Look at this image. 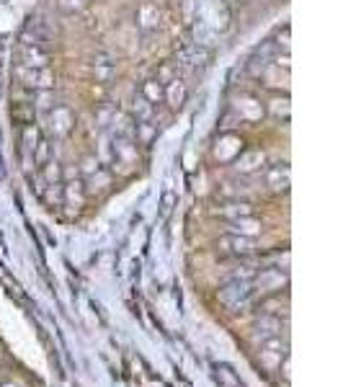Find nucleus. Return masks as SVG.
I'll use <instances>...</instances> for the list:
<instances>
[{
    "label": "nucleus",
    "instance_id": "12",
    "mask_svg": "<svg viewBox=\"0 0 343 387\" xmlns=\"http://www.w3.org/2000/svg\"><path fill=\"white\" fill-rule=\"evenodd\" d=\"M230 233H235V235H248V238L258 235L261 233V219H256L253 214L230 219Z\"/></svg>",
    "mask_w": 343,
    "mask_h": 387
},
{
    "label": "nucleus",
    "instance_id": "15",
    "mask_svg": "<svg viewBox=\"0 0 343 387\" xmlns=\"http://www.w3.org/2000/svg\"><path fill=\"white\" fill-rule=\"evenodd\" d=\"M217 212L227 219H238V217H248V214H253V207H250L248 202H227V204H222Z\"/></svg>",
    "mask_w": 343,
    "mask_h": 387
},
{
    "label": "nucleus",
    "instance_id": "18",
    "mask_svg": "<svg viewBox=\"0 0 343 387\" xmlns=\"http://www.w3.org/2000/svg\"><path fill=\"white\" fill-rule=\"evenodd\" d=\"M268 111H271V117L276 119V122H289V98L284 96V98H274V101L268 103Z\"/></svg>",
    "mask_w": 343,
    "mask_h": 387
},
{
    "label": "nucleus",
    "instance_id": "19",
    "mask_svg": "<svg viewBox=\"0 0 343 387\" xmlns=\"http://www.w3.org/2000/svg\"><path fill=\"white\" fill-rule=\"evenodd\" d=\"M44 184L47 186H54V184H62V168L60 163H54V160H49V163H44Z\"/></svg>",
    "mask_w": 343,
    "mask_h": 387
},
{
    "label": "nucleus",
    "instance_id": "20",
    "mask_svg": "<svg viewBox=\"0 0 343 387\" xmlns=\"http://www.w3.org/2000/svg\"><path fill=\"white\" fill-rule=\"evenodd\" d=\"M34 163L36 166H44V163H49V143L47 140H39V145L34 147Z\"/></svg>",
    "mask_w": 343,
    "mask_h": 387
},
{
    "label": "nucleus",
    "instance_id": "21",
    "mask_svg": "<svg viewBox=\"0 0 343 387\" xmlns=\"http://www.w3.org/2000/svg\"><path fill=\"white\" fill-rule=\"evenodd\" d=\"M112 75H114V68L109 62H98V65H96V80H98V83H106Z\"/></svg>",
    "mask_w": 343,
    "mask_h": 387
},
{
    "label": "nucleus",
    "instance_id": "13",
    "mask_svg": "<svg viewBox=\"0 0 343 387\" xmlns=\"http://www.w3.org/2000/svg\"><path fill=\"white\" fill-rule=\"evenodd\" d=\"M137 24L142 31H153L155 26L160 24V10H158V6L145 3V6L137 10Z\"/></svg>",
    "mask_w": 343,
    "mask_h": 387
},
{
    "label": "nucleus",
    "instance_id": "14",
    "mask_svg": "<svg viewBox=\"0 0 343 387\" xmlns=\"http://www.w3.org/2000/svg\"><path fill=\"white\" fill-rule=\"evenodd\" d=\"M86 202V194H83V184L80 181H70L68 186H62V204H75L77 207H83Z\"/></svg>",
    "mask_w": 343,
    "mask_h": 387
},
{
    "label": "nucleus",
    "instance_id": "5",
    "mask_svg": "<svg viewBox=\"0 0 343 387\" xmlns=\"http://www.w3.org/2000/svg\"><path fill=\"white\" fill-rule=\"evenodd\" d=\"M287 356V344L282 341V336H271L261 341V364L264 367H282V359Z\"/></svg>",
    "mask_w": 343,
    "mask_h": 387
},
{
    "label": "nucleus",
    "instance_id": "2",
    "mask_svg": "<svg viewBox=\"0 0 343 387\" xmlns=\"http://www.w3.org/2000/svg\"><path fill=\"white\" fill-rule=\"evenodd\" d=\"M21 65L26 68H49V52L44 50L39 36H21Z\"/></svg>",
    "mask_w": 343,
    "mask_h": 387
},
{
    "label": "nucleus",
    "instance_id": "16",
    "mask_svg": "<svg viewBox=\"0 0 343 387\" xmlns=\"http://www.w3.org/2000/svg\"><path fill=\"white\" fill-rule=\"evenodd\" d=\"M39 126L34 124V122H29V124H24V129H21V145H24L26 152H34V147L39 145Z\"/></svg>",
    "mask_w": 343,
    "mask_h": 387
},
{
    "label": "nucleus",
    "instance_id": "1",
    "mask_svg": "<svg viewBox=\"0 0 343 387\" xmlns=\"http://www.w3.org/2000/svg\"><path fill=\"white\" fill-rule=\"evenodd\" d=\"M256 292V286H253V279H230L227 284L220 289V302L227 305L230 310H241L245 305L250 302V297Z\"/></svg>",
    "mask_w": 343,
    "mask_h": 387
},
{
    "label": "nucleus",
    "instance_id": "17",
    "mask_svg": "<svg viewBox=\"0 0 343 387\" xmlns=\"http://www.w3.org/2000/svg\"><path fill=\"white\" fill-rule=\"evenodd\" d=\"M54 6L62 16H75V13H83L88 8V0H54Z\"/></svg>",
    "mask_w": 343,
    "mask_h": 387
},
{
    "label": "nucleus",
    "instance_id": "10",
    "mask_svg": "<svg viewBox=\"0 0 343 387\" xmlns=\"http://www.w3.org/2000/svg\"><path fill=\"white\" fill-rule=\"evenodd\" d=\"M49 119H52V129H54V135H68L70 129H73V114H70L68 106H54Z\"/></svg>",
    "mask_w": 343,
    "mask_h": 387
},
{
    "label": "nucleus",
    "instance_id": "3",
    "mask_svg": "<svg viewBox=\"0 0 343 387\" xmlns=\"http://www.w3.org/2000/svg\"><path fill=\"white\" fill-rule=\"evenodd\" d=\"M220 251L227 253V256H235V258H248V256H253V253L258 251V245L253 238L248 235H235V233H230V235H222L220 238Z\"/></svg>",
    "mask_w": 343,
    "mask_h": 387
},
{
    "label": "nucleus",
    "instance_id": "9",
    "mask_svg": "<svg viewBox=\"0 0 343 387\" xmlns=\"http://www.w3.org/2000/svg\"><path fill=\"white\" fill-rule=\"evenodd\" d=\"M139 96L145 98L150 106H160V103L165 101V85L158 80V78H153V80H145L142 83V88H139Z\"/></svg>",
    "mask_w": 343,
    "mask_h": 387
},
{
    "label": "nucleus",
    "instance_id": "6",
    "mask_svg": "<svg viewBox=\"0 0 343 387\" xmlns=\"http://www.w3.org/2000/svg\"><path fill=\"white\" fill-rule=\"evenodd\" d=\"M220 145H224L222 150L215 147V160H220V163H232V160L238 158V152L245 147V143H243V137L238 132H222L220 135Z\"/></svg>",
    "mask_w": 343,
    "mask_h": 387
},
{
    "label": "nucleus",
    "instance_id": "4",
    "mask_svg": "<svg viewBox=\"0 0 343 387\" xmlns=\"http://www.w3.org/2000/svg\"><path fill=\"white\" fill-rule=\"evenodd\" d=\"M232 166H235L238 173L250 176V173H256V170H261L266 166V152L261 150V147H243L238 152V158L232 160Z\"/></svg>",
    "mask_w": 343,
    "mask_h": 387
},
{
    "label": "nucleus",
    "instance_id": "7",
    "mask_svg": "<svg viewBox=\"0 0 343 387\" xmlns=\"http://www.w3.org/2000/svg\"><path fill=\"white\" fill-rule=\"evenodd\" d=\"M264 181H266L268 189L284 191V189L289 186V168H287V163H274V166H268L266 173H264Z\"/></svg>",
    "mask_w": 343,
    "mask_h": 387
},
{
    "label": "nucleus",
    "instance_id": "8",
    "mask_svg": "<svg viewBox=\"0 0 343 387\" xmlns=\"http://www.w3.org/2000/svg\"><path fill=\"white\" fill-rule=\"evenodd\" d=\"M284 284H287V277L282 274V269H274V266L261 269V274L253 279V286L258 289H282Z\"/></svg>",
    "mask_w": 343,
    "mask_h": 387
},
{
    "label": "nucleus",
    "instance_id": "22",
    "mask_svg": "<svg viewBox=\"0 0 343 387\" xmlns=\"http://www.w3.org/2000/svg\"><path fill=\"white\" fill-rule=\"evenodd\" d=\"M98 166H101V163H98L96 158H86L83 160V176H93V173H98Z\"/></svg>",
    "mask_w": 343,
    "mask_h": 387
},
{
    "label": "nucleus",
    "instance_id": "23",
    "mask_svg": "<svg viewBox=\"0 0 343 387\" xmlns=\"http://www.w3.org/2000/svg\"><path fill=\"white\" fill-rule=\"evenodd\" d=\"M0 387H24L21 382H0Z\"/></svg>",
    "mask_w": 343,
    "mask_h": 387
},
{
    "label": "nucleus",
    "instance_id": "11",
    "mask_svg": "<svg viewBox=\"0 0 343 387\" xmlns=\"http://www.w3.org/2000/svg\"><path fill=\"white\" fill-rule=\"evenodd\" d=\"M183 101H186V83L176 75L173 80L165 83V101L163 103H171L173 109H178Z\"/></svg>",
    "mask_w": 343,
    "mask_h": 387
}]
</instances>
